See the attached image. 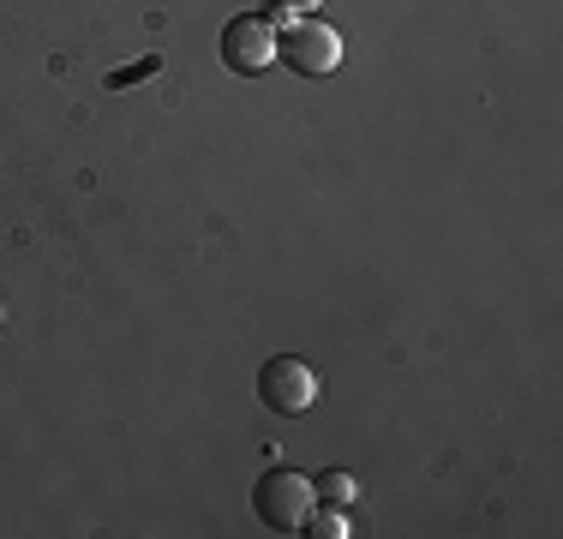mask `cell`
Wrapping results in <instances>:
<instances>
[{"instance_id": "8992f818", "label": "cell", "mask_w": 563, "mask_h": 539, "mask_svg": "<svg viewBox=\"0 0 563 539\" xmlns=\"http://www.w3.org/2000/svg\"><path fill=\"white\" fill-rule=\"evenodd\" d=\"M354 492H360V485H354V474H342V468H330V474H318L312 480V497H318V504H354Z\"/></svg>"}, {"instance_id": "3957f363", "label": "cell", "mask_w": 563, "mask_h": 539, "mask_svg": "<svg viewBox=\"0 0 563 539\" xmlns=\"http://www.w3.org/2000/svg\"><path fill=\"white\" fill-rule=\"evenodd\" d=\"M258 396L271 414L294 420V414H306L318 402V372L294 354H276V360H264V372H258Z\"/></svg>"}, {"instance_id": "7a4b0ae2", "label": "cell", "mask_w": 563, "mask_h": 539, "mask_svg": "<svg viewBox=\"0 0 563 539\" xmlns=\"http://www.w3.org/2000/svg\"><path fill=\"white\" fill-rule=\"evenodd\" d=\"M312 480L294 474V468H271V474H258L252 485V516L264 521L271 534H300V521L312 516Z\"/></svg>"}, {"instance_id": "ba28073f", "label": "cell", "mask_w": 563, "mask_h": 539, "mask_svg": "<svg viewBox=\"0 0 563 539\" xmlns=\"http://www.w3.org/2000/svg\"><path fill=\"white\" fill-rule=\"evenodd\" d=\"M0 318H7V312H0Z\"/></svg>"}, {"instance_id": "6da1fadb", "label": "cell", "mask_w": 563, "mask_h": 539, "mask_svg": "<svg viewBox=\"0 0 563 539\" xmlns=\"http://www.w3.org/2000/svg\"><path fill=\"white\" fill-rule=\"evenodd\" d=\"M276 61H288L300 78H330L342 66V31H336V24H324V19H312V12L282 19Z\"/></svg>"}, {"instance_id": "277c9868", "label": "cell", "mask_w": 563, "mask_h": 539, "mask_svg": "<svg viewBox=\"0 0 563 539\" xmlns=\"http://www.w3.org/2000/svg\"><path fill=\"white\" fill-rule=\"evenodd\" d=\"M222 66L228 73H264V66H276V24L258 19V12H246V19H228L222 31Z\"/></svg>"}, {"instance_id": "5b68a950", "label": "cell", "mask_w": 563, "mask_h": 539, "mask_svg": "<svg viewBox=\"0 0 563 539\" xmlns=\"http://www.w3.org/2000/svg\"><path fill=\"white\" fill-rule=\"evenodd\" d=\"M300 534H312V539H347V534H354V528H347V516H342L336 504H324V509L312 504V516L300 521Z\"/></svg>"}, {"instance_id": "52a82bcc", "label": "cell", "mask_w": 563, "mask_h": 539, "mask_svg": "<svg viewBox=\"0 0 563 539\" xmlns=\"http://www.w3.org/2000/svg\"><path fill=\"white\" fill-rule=\"evenodd\" d=\"M300 12H318V0H271V24L300 19Z\"/></svg>"}]
</instances>
